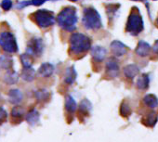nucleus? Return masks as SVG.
<instances>
[{
    "label": "nucleus",
    "instance_id": "f257e3e1",
    "mask_svg": "<svg viewBox=\"0 0 158 142\" xmlns=\"http://www.w3.org/2000/svg\"><path fill=\"white\" fill-rule=\"evenodd\" d=\"M70 52L74 55H80L89 51L91 47V40L87 35L80 33H73L69 39Z\"/></svg>",
    "mask_w": 158,
    "mask_h": 142
},
{
    "label": "nucleus",
    "instance_id": "f03ea898",
    "mask_svg": "<svg viewBox=\"0 0 158 142\" xmlns=\"http://www.w3.org/2000/svg\"><path fill=\"white\" fill-rule=\"evenodd\" d=\"M56 21L60 27L66 31H73L77 23L76 9L74 7H66L58 14Z\"/></svg>",
    "mask_w": 158,
    "mask_h": 142
},
{
    "label": "nucleus",
    "instance_id": "7ed1b4c3",
    "mask_svg": "<svg viewBox=\"0 0 158 142\" xmlns=\"http://www.w3.org/2000/svg\"><path fill=\"white\" fill-rule=\"evenodd\" d=\"M82 22L89 30H98L102 25L99 12L93 8H86L84 10Z\"/></svg>",
    "mask_w": 158,
    "mask_h": 142
},
{
    "label": "nucleus",
    "instance_id": "20e7f679",
    "mask_svg": "<svg viewBox=\"0 0 158 142\" xmlns=\"http://www.w3.org/2000/svg\"><path fill=\"white\" fill-rule=\"evenodd\" d=\"M36 24L41 28L50 27L55 23V17L52 11L48 10H39L33 14Z\"/></svg>",
    "mask_w": 158,
    "mask_h": 142
},
{
    "label": "nucleus",
    "instance_id": "39448f33",
    "mask_svg": "<svg viewBox=\"0 0 158 142\" xmlns=\"http://www.w3.org/2000/svg\"><path fill=\"white\" fill-rule=\"evenodd\" d=\"M0 47L8 53H16L18 51L17 41L12 33L5 31L0 34Z\"/></svg>",
    "mask_w": 158,
    "mask_h": 142
},
{
    "label": "nucleus",
    "instance_id": "423d86ee",
    "mask_svg": "<svg viewBox=\"0 0 158 142\" xmlns=\"http://www.w3.org/2000/svg\"><path fill=\"white\" fill-rule=\"evenodd\" d=\"M143 30V22L138 11H132L127 22V31L132 34H138Z\"/></svg>",
    "mask_w": 158,
    "mask_h": 142
},
{
    "label": "nucleus",
    "instance_id": "0eeeda50",
    "mask_svg": "<svg viewBox=\"0 0 158 142\" xmlns=\"http://www.w3.org/2000/svg\"><path fill=\"white\" fill-rule=\"evenodd\" d=\"M44 49V44L41 38H33L27 44V52L31 56H40Z\"/></svg>",
    "mask_w": 158,
    "mask_h": 142
},
{
    "label": "nucleus",
    "instance_id": "6e6552de",
    "mask_svg": "<svg viewBox=\"0 0 158 142\" xmlns=\"http://www.w3.org/2000/svg\"><path fill=\"white\" fill-rule=\"evenodd\" d=\"M110 47H111L112 53L114 56H117V57L123 56V55L127 54V47L126 45H124L122 42L117 41V40L113 41L111 43Z\"/></svg>",
    "mask_w": 158,
    "mask_h": 142
},
{
    "label": "nucleus",
    "instance_id": "1a4fd4ad",
    "mask_svg": "<svg viewBox=\"0 0 158 142\" xmlns=\"http://www.w3.org/2000/svg\"><path fill=\"white\" fill-rule=\"evenodd\" d=\"M106 69H107V73L110 75V76L115 77L119 71V65L117 60L114 58H110L106 62Z\"/></svg>",
    "mask_w": 158,
    "mask_h": 142
},
{
    "label": "nucleus",
    "instance_id": "9d476101",
    "mask_svg": "<svg viewBox=\"0 0 158 142\" xmlns=\"http://www.w3.org/2000/svg\"><path fill=\"white\" fill-rule=\"evenodd\" d=\"M53 73H54V66L48 62L43 63L38 69V74L43 77H49L52 75Z\"/></svg>",
    "mask_w": 158,
    "mask_h": 142
},
{
    "label": "nucleus",
    "instance_id": "9b49d317",
    "mask_svg": "<svg viewBox=\"0 0 158 142\" xmlns=\"http://www.w3.org/2000/svg\"><path fill=\"white\" fill-rule=\"evenodd\" d=\"M91 55L96 61H102L106 55V49L102 47L96 46L91 49Z\"/></svg>",
    "mask_w": 158,
    "mask_h": 142
},
{
    "label": "nucleus",
    "instance_id": "f8f14e48",
    "mask_svg": "<svg viewBox=\"0 0 158 142\" xmlns=\"http://www.w3.org/2000/svg\"><path fill=\"white\" fill-rule=\"evenodd\" d=\"M8 97H9V100L10 103L12 104H19L22 100H23V93L21 90L19 89H11L9 94H8Z\"/></svg>",
    "mask_w": 158,
    "mask_h": 142
},
{
    "label": "nucleus",
    "instance_id": "ddd939ff",
    "mask_svg": "<svg viewBox=\"0 0 158 142\" xmlns=\"http://www.w3.org/2000/svg\"><path fill=\"white\" fill-rule=\"evenodd\" d=\"M35 71L31 67H23L22 71V78L26 82H32L35 78Z\"/></svg>",
    "mask_w": 158,
    "mask_h": 142
},
{
    "label": "nucleus",
    "instance_id": "4468645a",
    "mask_svg": "<svg viewBox=\"0 0 158 142\" xmlns=\"http://www.w3.org/2000/svg\"><path fill=\"white\" fill-rule=\"evenodd\" d=\"M139 72V67L135 64H129L124 68V75H126L127 78L129 79H133L135 76H137Z\"/></svg>",
    "mask_w": 158,
    "mask_h": 142
},
{
    "label": "nucleus",
    "instance_id": "2eb2a0df",
    "mask_svg": "<svg viewBox=\"0 0 158 142\" xmlns=\"http://www.w3.org/2000/svg\"><path fill=\"white\" fill-rule=\"evenodd\" d=\"M76 79V71L73 66L68 67L64 75V81L67 85H72Z\"/></svg>",
    "mask_w": 158,
    "mask_h": 142
},
{
    "label": "nucleus",
    "instance_id": "dca6fc26",
    "mask_svg": "<svg viewBox=\"0 0 158 142\" xmlns=\"http://www.w3.org/2000/svg\"><path fill=\"white\" fill-rule=\"evenodd\" d=\"M150 50H151V47L149 46L148 43H146L144 41H139L137 46V48H136V53L139 56L145 57L150 53Z\"/></svg>",
    "mask_w": 158,
    "mask_h": 142
},
{
    "label": "nucleus",
    "instance_id": "f3484780",
    "mask_svg": "<svg viewBox=\"0 0 158 142\" xmlns=\"http://www.w3.org/2000/svg\"><path fill=\"white\" fill-rule=\"evenodd\" d=\"M13 65V59L10 55L0 56V68L4 70H10Z\"/></svg>",
    "mask_w": 158,
    "mask_h": 142
},
{
    "label": "nucleus",
    "instance_id": "a211bd4d",
    "mask_svg": "<svg viewBox=\"0 0 158 142\" xmlns=\"http://www.w3.org/2000/svg\"><path fill=\"white\" fill-rule=\"evenodd\" d=\"M157 120H158L157 114L154 112H151L148 114H146V116L142 119V123L147 126L153 127L155 125Z\"/></svg>",
    "mask_w": 158,
    "mask_h": 142
},
{
    "label": "nucleus",
    "instance_id": "6ab92c4d",
    "mask_svg": "<svg viewBox=\"0 0 158 142\" xmlns=\"http://www.w3.org/2000/svg\"><path fill=\"white\" fill-rule=\"evenodd\" d=\"M19 80V75L14 71H9L4 75V82L7 85H14Z\"/></svg>",
    "mask_w": 158,
    "mask_h": 142
},
{
    "label": "nucleus",
    "instance_id": "aec40b11",
    "mask_svg": "<svg viewBox=\"0 0 158 142\" xmlns=\"http://www.w3.org/2000/svg\"><path fill=\"white\" fill-rule=\"evenodd\" d=\"M26 121L31 125L36 124L38 123V121H39V112L37 111H35V110L30 111L26 114Z\"/></svg>",
    "mask_w": 158,
    "mask_h": 142
},
{
    "label": "nucleus",
    "instance_id": "412c9836",
    "mask_svg": "<svg viewBox=\"0 0 158 142\" xmlns=\"http://www.w3.org/2000/svg\"><path fill=\"white\" fill-rule=\"evenodd\" d=\"M143 101H144V103L148 106V107H150V108H156L157 106H158V99H157V98L154 96V95H152V94H148V95H146L144 98H143Z\"/></svg>",
    "mask_w": 158,
    "mask_h": 142
},
{
    "label": "nucleus",
    "instance_id": "4be33fe9",
    "mask_svg": "<svg viewBox=\"0 0 158 142\" xmlns=\"http://www.w3.org/2000/svg\"><path fill=\"white\" fill-rule=\"evenodd\" d=\"M65 109L69 112H73L77 109V104L72 96H67L65 98Z\"/></svg>",
    "mask_w": 158,
    "mask_h": 142
},
{
    "label": "nucleus",
    "instance_id": "5701e85b",
    "mask_svg": "<svg viewBox=\"0 0 158 142\" xmlns=\"http://www.w3.org/2000/svg\"><path fill=\"white\" fill-rule=\"evenodd\" d=\"M149 86V77L147 75H142L139 77L137 81V87L139 89H146Z\"/></svg>",
    "mask_w": 158,
    "mask_h": 142
},
{
    "label": "nucleus",
    "instance_id": "b1692460",
    "mask_svg": "<svg viewBox=\"0 0 158 142\" xmlns=\"http://www.w3.org/2000/svg\"><path fill=\"white\" fill-rule=\"evenodd\" d=\"M21 61L23 67H31V65L33 64V58L28 53H25L21 55Z\"/></svg>",
    "mask_w": 158,
    "mask_h": 142
},
{
    "label": "nucleus",
    "instance_id": "393cba45",
    "mask_svg": "<svg viewBox=\"0 0 158 142\" xmlns=\"http://www.w3.org/2000/svg\"><path fill=\"white\" fill-rule=\"evenodd\" d=\"M35 98L39 101H45V100H47L49 98V93L46 89H40L38 91H36Z\"/></svg>",
    "mask_w": 158,
    "mask_h": 142
},
{
    "label": "nucleus",
    "instance_id": "a878e982",
    "mask_svg": "<svg viewBox=\"0 0 158 142\" xmlns=\"http://www.w3.org/2000/svg\"><path fill=\"white\" fill-rule=\"evenodd\" d=\"M23 114H24V110L21 106H16L11 111V116L16 119L22 118L23 116Z\"/></svg>",
    "mask_w": 158,
    "mask_h": 142
},
{
    "label": "nucleus",
    "instance_id": "bb28decb",
    "mask_svg": "<svg viewBox=\"0 0 158 142\" xmlns=\"http://www.w3.org/2000/svg\"><path fill=\"white\" fill-rule=\"evenodd\" d=\"M120 112L123 116H128L131 112L130 107L127 102H123L120 108Z\"/></svg>",
    "mask_w": 158,
    "mask_h": 142
},
{
    "label": "nucleus",
    "instance_id": "cd10ccee",
    "mask_svg": "<svg viewBox=\"0 0 158 142\" xmlns=\"http://www.w3.org/2000/svg\"><path fill=\"white\" fill-rule=\"evenodd\" d=\"M90 109H91V104L89 103V100L85 99L84 101L81 102V104H80V110L81 111H83V112H89Z\"/></svg>",
    "mask_w": 158,
    "mask_h": 142
},
{
    "label": "nucleus",
    "instance_id": "c85d7f7f",
    "mask_svg": "<svg viewBox=\"0 0 158 142\" xmlns=\"http://www.w3.org/2000/svg\"><path fill=\"white\" fill-rule=\"evenodd\" d=\"M8 118V112L3 107H0V124H3Z\"/></svg>",
    "mask_w": 158,
    "mask_h": 142
},
{
    "label": "nucleus",
    "instance_id": "c756f323",
    "mask_svg": "<svg viewBox=\"0 0 158 142\" xmlns=\"http://www.w3.org/2000/svg\"><path fill=\"white\" fill-rule=\"evenodd\" d=\"M1 7L4 10H10L12 7V1L11 0H3L1 3Z\"/></svg>",
    "mask_w": 158,
    "mask_h": 142
},
{
    "label": "nucleus",
    "instance_id": "7c9ffc66",
    "mask_svg": "<svg viewBox=\"0 0 158 142\" xmlns=\"http://www.w3.org/2000/svg\"><path fill=\"white\" fill-rule=\"evenodd\" d=\"M46 2V0H31V4L34 6H41Z\"/></svg>",
    "mask_w": 158,
    "mask_h": 142
},
{
    "label": "nucleus",
    "instance_id": "2f4dec72",
    "mask_svg": "<svg viewBox=\"0 0 158 142\" xmlns=\"http://www.w3.org/2000/svg\"><path fill=\"white\" fill-rule=\"evenodd\" d=\"M153 51H154L155 53L158 54V40L155 42V44H154V46H153Z\"/></svg>",
    "mask_w": 158,
    "mask_h": 142
},
{
    "label": "nucleus",
    "instance_id": "473e14b6",
    "mask_svg": "<svg viewBox=\"0 0 158 142\" xmlns=\"http://www.w3.org/2000/svg\"><path fill=\"white\" fill-rule=\"evenodd\" d=\"M70 1H72V2H75V1H78V0H70Z\"/></svg>",
    "mask_w": 158,
    "mask_h": 142
},
{
    "label": "nucleus",
    "instance_id": "72a5a7b5",
    "mask_svg": "<svg viewBox=\"0 0 158 142\" xmlns=\"http://www.w3.org/2000/svg\"><path fill=\"white\" fill-rule=\"evenodd\" d=\"M157 24H158V19H157Z\"/></svg>",
    "mask_w": 158,
    "mask_h": 142
}]
</instances>
